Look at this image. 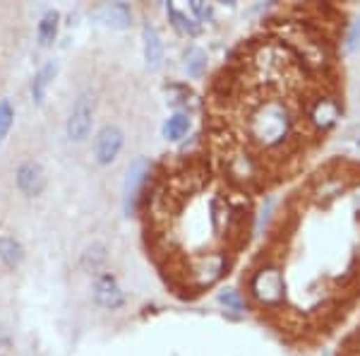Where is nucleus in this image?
<instances>
[{
    "label": "nucleus",
    "mask_w": 360,
    "mask_h": 356,
    "mask_svg": "<svg viewBox=\"0 0 360 356\" xmlns=\"http://www.w3.org/2000/svg\"><path fill=\"white\" fill-rule=\"evenodd\" d=\"M240 109L243 142L264 159H286L288 154L298 152L305 140L303 135H308L300 116V101L267 91H253Z\"/></svg>",
    "instance_id": "nucleus-1"
},
{
    "label": "nucleus",
    "mask_w": 360,
    "mask_h": 356,
    "mask_svg": "<svg viewBox=\"0 0 360 356\" xmlns=\"http://www.w3.org/2000/svg\"><path fill=\"white\" fill-rule=\"evenodd\" d=\"M271 29H274L276 39L296 53V58L310 75H315L317 80L324 77V73L334 63V51H331V41L322 31V27L303 17H288L274 22Z\"/></svg>",
    "instance_id": "nucleus-2"
},
{
    "label": "nucleus",
    "mask_w": 360,
    "mask_h": 356,
    "mask_svg": "<svg viewBox=\"0 0 360 356\" xmlns=\"http://www.w3.org/2000/svg\"><path fill=\"white\" fill-rule=\"evenodd\" d=\"M341 113L343 104L331 84H320L300 99V116H303V126L310 138L329 133L339 123Z\"/></svg>",
    "instance_id": "nucleus-3"
},
{
    "label": "nucleus",
    "mask_w": 360,
    "mask_h": 356,
    "mask_svg": "<svg viewBox=\"0 0 360 356\" xmlns=\"http://www.w3.org/2000/svg\"><path fill=\"white\" fill-rule=\"evenodd\" d=\"M223 174L233 186L255 191L264 181V156L250 144L228 142V149L223 152Z\"/></svg>",
    "instance_id": "nucleus-4"
},
{
    "label": "nucleus",
    "mask_w": 360,
    "mask_h": 356,
    "mask_svg": "<svg viewBox=\"0 0 360 356\" xmlns=\"http://www.w3.org/2000/svg\"><path fill=\"white\" fill-rule=\"evenodd\" d=\"M228 269H231V253L209 251V253H197V255L188 258L183 265V272L178 274H180L183 287L193 291H202V289L214 287L221 277H226Z\"/></svg>",
    "instance_id": "nucleus-5"
},
{
    "label": "nucleus",
    "mask_w": 360,
    "mask_h": 356,
    "mask_svg": "<svg viewBox=\"0 0 360 356\" xmlns=\"http://www.w3.org/2000/svg\"><path fill=\"white\" fill-rule=\"evenodd\" d=\"M248 291L262 309H281L286 301V274H283L279 262L264 260L255 267L248 277Z\"/></svg>",
    "instance_id": "nucleus-6"
},
{
    "label": "nucleus",
    "mask_w": 360,
    "mask_h": 356,
    "mask_svg": "<svg viewBox=\"0 0 360 356\" xmlns=\"http://www.w3.org/2000/svg\"><path fill=\"white\" fill-rule=\"evenodd\" d=\"M94 111H96V96L94 91L84 89L77 94L73 104V111L68 116V123H65V133L73 142H82V140L89 138L91 133V123H94Z\"/></svg>",
    "instance_id": "nucleus-7"
},
{
    "label": "nucleus",
    "mask_w": 360,
    "mask_h": 356,
    "mask_svg": "<svg viewBox=\"0 0 360 356\" xmlns=\"http://www.w3.org/2000/svg\"><path fill=\"white\" fill-rule=\"evenodd\" d=\"M149 171H151V164L144 159V156H137L133 164L128 166L125 171V181H123V209L125 214H135L140 205V198H142V191H144L147 181H149Z\"/></svg>",
    "instance_id": "nucleus-8"
},
{
    "label": "nucleus",
    "mask_w": 360,
    "mask_h": 356,
    "mask_svg": "<svg viewBox=\"0 0 360 356\" xmlns=\"http://www.w3.org/2000/svg\"><path fill=\"white\" fill-rule=\"evenodd\" d=\"M125 144V133L120 131L116 123H106L94 140V159L99 166H111L118 159L120 149Z\"/></svg>",
    "instance_id": "nucleus-9"
},
{
    "label": "nucleus",
    "mask_w": 360,
    "mask_h": 356,
    "mask_svg": "<svg viewBox=\"0 0 360 356\" xmlns=\"http://www.w3.org/2000/svg\"><path fill=\"white\" fill-rule=\"evenodd\" d=\"M348 188V176L343 174H320L313 178V183H310V200L322 205V207H327V205H331L336 200V198L341 195L343 191Z\"/></svg>",
    "instance_id": "nucleus-10"
},
{
    "label": "nucleus",
    "mask_w": 360,
    "mask_h": 356,
    "mask_svg": "<svg viewBox=\"0 0 360 356\" xmlns=\"http://www.w3.org/2000/svg\"><path fill=\"white\" fill-rule=\"evenodd\" d=\"M15 181H17L20 193L27 198H39L46 191V171H43L39 161H24V164H20Z\"/></svg>",
    "instance_id": "nucleus-11"
},
{
    "label": "nucleus",
    "mask_w": 360,
    "mask_h": 356,
    "mask_svg": "<svg viewBox=\"0 0 360 356\" xmlns=\"http://www.w3.org/2000/svg\"><path fill=\"white\" fill-rule=\"evenodd\" d=\"M94 301L106 311H118L125 306V291L111 272H103L94 282Z\"/></svg>",
    "instance_id": "nucleus-12"
},
{
    "label": "nucleus",
    "mask_w": 360,
    "mask_h": 356,
    "mask_svg": "<svg viewBox=\"0 0 360 356\" xmlns=\"http://www.w3.org/2000/svg\"><path fill=\"white\" fill-rule=\"evenodd\" d=\"M96 20L111 29H128L133 24V8L128 3H106L96 10Z\"/></svg>",
    "instance_id": "nucleus-13"
},
{
    "label": "nucleus",
    "mask_w": 360,
    "mask_h": 356,
    "mask_svg": "<svg viewBox=\"0 0 360 356\" xmlns=\"http://www.w3.org/2000/svg\"><path fill=\"white\" fill-rule=\"evenodd\" d=\"M142 39H144V61L151 70H156L163 61V41L154 24L147 22L142 27Z\"/></svg>",
    "instance_id": "nucleus-14"
},
{
    "label": "nucleus",
    "mask_w": 360,
    "mask_h": 356,
    "mask_svg": "<svg viewBox=\"0 0 360 356\" xmlns=\"http://www.w3.org/2000/svg\"><path fill=\"white\" fill-rule=\"evenodd\" d=\"M58 61H48L46 66L39 68V73L34 75V82H31V96H34V104H43L46 99V89L51 87L53 77L58 75Z\"/></svg>",
    "instance_id": "nucleus-15"
},
{
    "label": "nucleus",
    "mask_w": 360,
    "mask_h": 356,
    "mask_svg": "<svg viewBox=\"0 0 360 356\" xmlns=\"http://www.w3.org/2000/svg\"><path fill=\"white\" fill-rule=\"evenodd\" d=\"M82 267L87 269L89 274H103L101 269L106 267V262H108V248L106 244H91V246H87L84 248V253H82Z\"/></svg>",
    "instance_id": "nucleus-16"
},
{
    "label": "nucleus",
    "mask_w": 360,
    "mask_h": 356,
    "mask_svg": "<svg viewBox=\"0 0 360 356\" xmlns=\"http://www.w3.org/2000/svg\"><path fill=\"white\" fill-rule=\"evenodd\" d=\"M166 13H168V22L173 24V29L180 31L185 36H200L202 34V24L195 17H188L183 10H178L173 3H166Z\"/></svg>",
    "instance_id": "nucleus-17"
},
{
    "label": "nucleus",
    "mask_w": 360,
    "mask_h": 356,
    "mask_svg": "<svg viewBox=\"0 0 360 356\" xmlns=\"http://www.w3.org/2000/svg\"><path fill=\"white\" fill-rule=\"evenodd\" d=\"M190 128H193L190 113L176 111L173 116H168L166 123H163L161 133H163V138H166V140H171V142H178V140H183L185 135L190 133Z\"/></svg>",
    "instance_id": "nucleus-18"
},
{
    "label": "nucleus",
    "mask_w": 360,
    "mask_h": 356,
    "mask_svg": "<svg viewBox=\"0 0 360 356\" xmlns=\"http://www.w3.org/2000/svg\"><path fill=\"white\" fill-rule=\"evenodd\" d=\"M24 260V248L15 236H0V262L5 267L15 269Z\"/></svg>",
    "instance_id": "nucleus-19"
},
{
    "label": "nucleus",
    "mask_w": 360,
    "mask_h": 356,
    "mask_svg": "<svg viewBox=\"0 0 360 356\" xmlns=\"http://www.w3.org/2000/svg\"><path fill=\"white\" fill-rule=\"evenodd\" d=\"M58 27H60V13L58 10H48L41 17L39 29H36V36H39L41 46H51L58 36Z\"/></svg>",
    "instance_id": "nucleus-20"
},
{
    "label": "nucleus",
    "mask_w": 360,
    "mask_h": 356,
    "mask_svg": "<svg viewBox=\"0 0 360 356\" xmlns=\"http://www.w3.org/2000/svg\"><path fill=\"white\" fill-rule=\"evenodd\" d=\"M185 73H188L193 80L204 77V73H207V53L202 51V48H197V46L188 48V53H185Z\"/></svg>",
    "instance_id": "nucleus-21"
},
{
    "label": "nucleus",
    "mask_w": 360,
    "mask_h": 356,
    "mask_svg": "<svg viewBox=\"0 0 360 356\" xmlns=\"http://www.w3.org/2000/svg\"><path fill=\"white\" fill-rule=\"evenodd\" d=\"M219 304L221 306H226L228 311H245L248 309V299L243 296V291H238V289H223L219 291Z\"/></svg>",
    "instance_id": "nucleus-22"
},
{
    "label": "nucleus",
    "mask_w": 360,
    "mask_h": 356,
    "mask_svg": "<svg viewBox=\"0 0 360 356\" xmlns=\"http://www.w3.org/2000/svg\"><path fill=\"white\" fill-rule=\"evenodd\" d=\"M15 123V109L10 104V99H0V142L8 138L10 128Z\"/></svg>",
    "instance_id": "nucleus-23"
},
{
    "label": "nucleus",
    "mask_w": 360,
    "mask_h": 356,
    "mask_svg": "<svg viewBox=\"0 0 360 356\" xmlns=\"http://www.w3.org/2000/svg\"><path fill=\"white\" fill-rule=\"evenodd\" d=\"M190 10H193L195 20L202 22H211L214 20V8L209 3H202V0H190Z\"/></svg>",
    "instance_id": "nucleus-24"
},
{
    "label": "nucleus",
    "mask_w": 360,
    "mask_h": 356,
    "mask_svg": "<svg viewBox=\"0 0 360 356\" xmlns=\"http://www.w3.org/2000/svg\"><path fill=\"white\" fill-rule=\"evenodd\" d=\"M358 44H360V20H356L351 29H348V34H346V44H343V51H346V53L356 51V46H358Z\"/></svg>",
    "instance_id": "nucleus-25"
},
{
    "label": "nucleus",
    "mask_w": 360,
    "mask_h": 356,
    "mask_svg": "<svg viewBox=\"0 0 360 356\" xmlns=\"http://www.w3.org/2000/svg\"><path fill=\"white\" fill-rule=\"evenodd\" d=\"M271 209H274V200H267L264 202V207H262V212H260V222H257V229H262L267 222H269V217H271Z\"/></svg>",
    "instance_id": "nucleus-26"
},
{
    "label": "nucleus",
    "mask_w": 360,
    "mask_h": 356,
    "mask_svg": "<svg viewBox=\"0 0 360 356\" xmlns=\"http://www.w3.org/2000/svg\"><path fill=\"white\" fill-rule=\"evenodd\" d=\"M351 200H353V209L360 214V183H356V186L351 188Z\"/></svg>",
    "instance_id": "nucleus-27"
},
{
    "label": "nucleus",
    "mask_w": 360,
    "mask_h": 356,
    "mask_svg": "<svg viewBox=\"0 0 360 356\" xmlns=\"http://www.w3.org/2000/svg\"><path fill=\"white\" fill-rule=\"evenodd\" d=\"M356 260H358V262H360V248H358V258H356Z\"/></svg>",
    "instance_id": "nucleus-28"
},
{
    "label": "nucleus",
    "mask_w": 360,
    "mask_h": 356,
    "mask_svg": "<svg viewBox=\"0 0 360 356\" xmlns=\"http://www.w3.org/2000/svg\"><path fill=\"white\" fill-rule=\"evenodd\" d=\"M322 356H331V354H329V352H324V354H322Z\"/></svg>",
    "instance_id": "nucleus-29"
},
{
    "label": "nucleus",
    "mask_w": 360,
    "mask_h": 356,
    "mask_svg": "<svg viewBox=\"0 0 360 356\" xmlns=\"http://www.w3.org/2000/svg\"><path fill=\"white\" fill-rule=\"evenodd\" d=\"M358 147H360V138H358Z\"/></svg>",
    "instance_id": "nucleus-30"
},
{
    "label": "nucleus",
    "mask_w": 360,
    "mask_h": 356,
    "mask_svg": "<svg viewBox=\"0 0 360 356\" xmlns=\"http://www.w3.org/2000/svg\"><path fill=\"white\" fill-rule=\"evenodd\" d=\"M0 356H3V354H0Z\"/></svg>",
    "instance_id": "nucleus-31"
}]
</instances>
